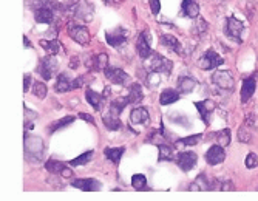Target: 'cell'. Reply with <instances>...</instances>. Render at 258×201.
I'll return each instance as SVG.
<instances>
[{
    "label": "cell",
    "mask_w": 258,
    "mask_h": 201,
    "mask_svg": "<svg viewBox=\"0 0 258 201\" xmlns=\"http://www.w3.org/2000/svg\"><path fill=\"white\" fill-rule=\"evenodd\" d=\"M67 31H68V36L74 40L78 42L79 45H88L91 42V34L88 28L85 25H79L76 22H70L68 27H67Z\"/></svg>",
    "instance_id": "cell-1"
},
{
    "label": "cell",
    "mask_w": 258,
    "mask_h": 201,
    "mask_svg": "<svg viewBox=\"0 0 258 201\" xmlns=\"http://www.w3.org/2000/svg\"><path fill=\"white\" fill-rule=\"evenodd\" d=\"M224 63V59L218 55L217 51H213V50H207L204 55L200 57L198 60V67L204 71H210L213 68H218L221 67Z\"/></svg>",
    "instance_id": "cell-2"
},
{
    "label": "cell",
    "mask_w": 258,
    "mask_h": 201,
    "mask_svg": "<svg viewBox=\"0 0 258 201\" xmlns=\"http://www.w3.org/2000/svg\"><path fill=\"white\" fill-rule=\"evenodd\" d=\"M57 67H59V63H57L55 55H48V56L40 59L39 67H37V73L45 81H50L53 76H55V73L57 71Z\"/></svg>",
    "instance_id": "cell-3"
},
{
    "label": "cell",
    "mask_w": 258,
    "mask_h": 201,
    "mask_svg": "<svg viewBox=\"0 0 258 201\" xmlns=\"http://www.w3.org/2000/svg\"><path fill=\"white\" fill-rule=\"evenodd\" d=\"M212 84L221 91H232L235 88V79L229 71H217L212 75Z\"/></svg>",
    "instance_id": "cell-4"
},
{
    "label": "cell",
    "mask_w": 258,
    "mask_h": 201,
    "mask_svg": "<svg viewBox=\"0 0 258 201\" xmlns=\"http://www.w3.org/2000/svg\"><path fill=\"white\" fill-rule=\"evenodd\" d=\"M172 67H173V63H172L169 59H166L164 56L158 55V53H153L152 59H150V62H148V70L152 73H164V75H170Z\"/></svg>",
    "instance_id": "cell-5"
},
{
    "label": "cell",
    "mask_w": 258,
    "mask_h": 201,
    "mask_svg": "<svg viewBox=\"0 0 258 201\" xmlns=\"http://www.w3.org/2000/svg\"><path fill=\"white\" fill-rule=\"evenodd\" d=\"M243 29L244 25L240 22L238 19L230 16L228 20H226V27H224V33L229 39L236 40V42H241V34H243Z\"/></svg>",
    "instance_id": "cell-6"
},
{
    "label": "cell",
    "mask_w": 258,
    "mask_h": 201,
    "mask_svg": "<svg viewBox=\"0 0 258 201\" xmlns=\"http://www.w3.org/2000/svg\"><path fill=\"white\" fill-rule=\"evenodd\" d=\"M255 130V118H254V113H247L246 115V121L244 124L238 129V141L247 144L251 143L252 140V135Z\"/></svg>",
    "instance_id": "cell-7"
},
{
    "label": "cell",
    "mask_w": 258,
    "mask_h": 201,
    "mask_svg": "<svg viewBox=\"0 0 258 201\" xmlns=\"http://www.w3.org/2000/svg\"><path fill=\"white\" fill-rule=\"evenodd\" d=\"M197 161H198V156H197L195 152H192V150L179 152L178 156H176V164L182 172L192 171V169L197 166Z\"/></svg>",
    "instance_id": "cell-8"
},
{
    "label": "cell",
    "mask_w": 258,
    "mask_h": 201,
    "mask_svg": "<svg viewBox=\"0 0 258 201\" xmlns=\"http://www.w3.org/2000/svg\"><path fill=\"white\" fill-rule=\"evenodd\" d=\"M105 40L107 44L112 45V47H122L125 42L128 40L127 37V31L121 27L115 28L113 31H107L105 33Z\"/></svg>",
    "instance_id": "cell-9"
},
{
    "label": "cell",
    "mask_w": 258,
    "mask_h": 201,
    "mask_svg": "<svg viewBox=\"0 0 258 201\" xmlns=\"http://www.w3.org/2000/svg\"><path fill=\"white\" fill-rule=\"evenodd\" d=\"M136 53L141 59H148L152 56V47H150V36L148 31H143L136 40Z\"/></svg>",
    "instance_id": "cell-10"
},
{
    "label": "cell",
    "mask_w": 258,
    "mask_h": 201,
    "mask_svg": "<svg viewBox=\"0 0 258 201\" xmlns=\"http://www.w3.org/2000/svg\"><path fill=\"white\" fill-rule=\"evenodd\" d=\"M195 107L198 109V113H200V116L202 118L204 124L210 125V118H212L215 109H217L215 102L212 99H204L201 102H195Z\"/></svg>",
    "instance_id": "cell-11"
},
{
    "label": "cell",
    "mask_w": 258,
    "mask_h": 201,
    "mask_svg": "<svg viewBox=\"0 0 258 201\" xmlns=\"http://www.w3.org/2000/svg\"><path fill=\"white\" fill-rule=\"evenodd\" d=\"M104 75L112 84H115V86H124V84L128 81L127 73L121 68H117V67H107L104 70Z\"/></svg>",
    "instance_id": "cell-12"
},
{
    "label": "cell",
    "mask_w": 258,
    "mask_h": 201,
    "mask_svg": "<svg viewBox=\"0 0 258 201\" xmlns=\"http://www.w3.org/2000/svg\"><path fill=\"white\" fill-rule=\"evenodd\" d=\"M206 161H207V164H210V166H218V164H221L224 160H226V152H224V147L223 145H220V144H217V145H212L210 149L206 152Z\"/></svg>",
    "instance_id": "cell-13"
},
{
    "label": "cell",
    "mask_w": 258,
    "mask_h": 201,
    "mask_svg": "<svg viewBox=\"0 0 258 201\" xmlns=\"http://www.w3.org/2000/svg\"><path fill=\"white\" fill-rule=\"evenodd\" d=\"M73 14H74V17H76V19L84 20L85 24L91 22V19H93V6L88 2L76 3V5H74V8H73Z\"/></svg>",
    "instance_id": "cell-14"
},
{
    "label": "cell",
    "mask_w": 258,
    "mask_h": 201,
    "mask_svg": "<svg viewBox=\"0 0 258 201\" xmlns=\"http://www.w3.org/2000/svg\"><path fill=\"white\" fill-rule=\"evenodd\" d=\"M73 187L81 189L84 192H94V190H99L101 189V183L98 179H93V178H79V179H74L71 183Z\"/></svg>",
    "instance_id": "cell-15"
},
{
    "label": "cell",
    "mask_w": 258,
    "mask_h": 201,
    "mask_svg": "<svg viewBox=\"0 0 258 201\" xmlns=\"http://www.w3.org/2000/svg\"><path fill=\"white\" fill-rule=\"evenodd\" d=\"M255 87H257V79L254 76L251 78H246L243 81V86H241V102L246 104V102H249V99L254 96V93H255Z\"/></svg>",
    "instance_id": "cell-16"
},
{
    "label": "cell",
    "mask_w": 258,
    "mask_h": 201,
    "mask_svg": "<svg viewBox=\"0 0 258 201\" xmlns=\"http://www.w3.org/2000/svg\"><path fill=\"white\" fill-rule=\"evenodd\" d=\"M181 13H182V16H184V17L197 19L200 16V3H198V0H182Z\"/></svg>",
    "instance_id": "cell-17"
},
{
    "label": "cell",
    "mask_w": 258,
    "mask_h": 201,
    "mask_svg": "<svg viewBox=\"0 0 258 201\" xmlns=\"http://www.w3.org/2000/svg\"><path fill=\"white\" fill-rule=\"evenodd\" d=\"M87 67L93 71H104L107 67H109V56L105 53H101V55H96L93 57L88 59Z\"/></svg>",
    "instance_id": "cell-18"
},
{
    "label": "cell",
    "mask_w": 258,
    "mask_h": 201,
    "mask_svg": "<svg viewBox=\"0 0 258 201\" xmlns=\"http://www.w3.org/2000/svg\"><path fill=\"white\" fill-rule=\"evenodd\" d=\"M161 42V45L169 48L170 51H173V53H178V55H182V47L179 44V40L175 37V36H172V34H163L159 39Z\"/></svg>",
    "instance_id": "cell-19"
},
{
    "label": "cell",
    "mask_w": 258,
    "mask_h": 201,
    "mask_svg": "<svg viewBox=\"0 0 258 201\" xmlns=\"http://www.w3.org/2000/svg\"><path fill=\"white\" fill-rule=\"evenodd\" d=\"M29 6L33 9L37 8H50L55 11H60V9H67V6H63L62 3L56 2V0H29Z\"/></svg>",
    "instance_id": "cell-20"
},
{
    "label": "cell",
    "mask_w": 258,
    "mask_h": 201,
    "mask_svg": "<svg viewBox=\"0 0 258 201\" xmlns=\"http://www.w3.org/2000/svg\"><path fill=\"white\" fill-rule=\"evenodd\" d=\"M55 9L50 8H37L34 9V19L37 24H51L55 20Z\"/></svg>",
    "instance_id": "cell-21"
},
{
    "label": "cell",
    "mask_w": 258,
    "mask_h": 201,
    "mask_svg": "<svg viewBox=\"0 0 258 201\" xmlns=\"http://www.w3.org/2000/svg\"><path fill=\"white\" fill-rule=\"evenodd\" d=\"M158 150H159V155H158V161L159 163H169V161H173L175 160V150L173 147H172L169 143H163L158 145Z\"/></svg>",
    "instance_id": "cell-22"
},
{
    "label": "cell",
    "mask_w": 258,
    "mask_h": 201,
    "mask_svg": "<svg viewBox=\"0 0 258 201\" xmlns=\"http://www.w3.org/2000/svg\"><path fill=\"white\" fill-rule=\"evenodd\" d=\"M85 98H87V102L91 105V107L96 110V112H99L102 109V105H104V96L99 93H96L94 90L88 88L87 91H85Z\"/></svg>",
    "instance_id": "cell-23"
},
{
    "label": "cell",
    "mask_w": 258,
    "mask_h": 201,
    "mask_svg": "<svg viewBox=\"0 0 258 201\" xmlns=\"http://www.w3.org/2000/svg\"><path fill=\"white\" fill-rule=\"evenodd\" d=\"M125 152V147H105L104 155L105 158L113 164H119L121 158Z\"/></svg>",
    "instance_id": "cell-24"
},
{
    "label": "cell",
    "mask_w": 258,
    "mask_h": 201,
    "mask_svg": "<svg viewBox=\"0 0 258 201\" xmlns=\"http://www.w3.org/2000/svg\"><path fill=\"white\" fill-rule=\"evenodd\" d=\"M102 122L105 125V129L107 130H119L121 129V119H119V116H116L110 112H107L102 115Z\"/></svg>",
    "instance_id": "cell-25"
},
{
    "label": "cell",
    "mask_w": 258,
    "mask_h": 201,
    "mask_svg": "<svg viewBox=\"0 0 258 201\" xmlns=\"http://www.w3.org/2000/svg\"><path fill=\"white\" fill-rule=\"evenodd\" d=\"M197 87V81L190 76H181L178 79V91L181 94H189Z\"/></svg>",
    "instance_id": "cell-26"
},
{
    "label": "cell",
    "mask_w": 258,
    "mask_h": 201,
    "mask_svg": "<svg viewBox=\"0 0 258 201\" xmlns=\"http://www.w3.org/2000/svg\"><path fill=\"white\" fill-rule=\"evenodd\" d=\"M55 90L57 93H67V91H71L73 90V81L68 78V75H65V73H60V75L57 76Z\"/></svg>",
    "instance_id": "cell-27"
},
{
    "label": "cell",
    "mask_w": 258,
    "mask_h": 201,
    "mask_svg": "<svg viewBox=\"0 0 258 201\" xmlns=\"http://www.w3.org/2000/svg\"><path fill=\"white\" fill-rule=\"evenodd\" d=\"M150 119V115L147 109L144 107H136L130 112V121L132 124H145Z\"/></svg>",
    "instance_id": "cell-28"
},
{
    "label": "cell",
    "mask_w": 258,
    "mask_h": 201,
    "mask_svg": "<svg viewBox=\"0 0 258 201\" xmlns=\"http://www.w3.org/2000/svg\"><path fill=\"white\" fill-rule=\"evenodd\" d=\"M179 94L181 93L175 88H166L159 94V102H161V105H170L179 99Z\"/></svg>",
    "instance_id": "cell-29"
},
{
    "label": "cell",
    "mask_w": 258,
    "mask_h": 201,
    "mask_svg": "<svg viewBox=\"0 0 258 201\" xmlns=\"http://www.w3.org/2000/svg\"><path fill=\"white\" fill-rule=\"evenodd\" d=\"M170 138L169 136H166V130H164V127H161L159 130H153L152 133H148V136H147V140H145V143H152V144H156V145H159V144H163V143H167Z\"/></svg>",
    "instance_id": "cell-30"
},
{
    "label": "cell",
    "mask_w": 258,
    "mask_h": 201,
    "mask_svg": "<svg viewBox=\"0 0 258 201\" xmlns=\"http://www.w3.org/2000/svg\"><path fill=\"white\" fill-rule=\"evenodd\" d=\"M144 99V91L141 84H132L130 88H128V101L130 104H138Z\"/></svg>",
    "instance_id": "cell-31"
},
{
    "label": "cell",
    "mask_w": 258,
    "mask_h": 201,
    "mask_svg": "<svg viewBox=\"0 0 258 201\" xmlns=\"http://www.w3.org/2000/svg\"><path fill=\"white\" fill-rule=\"evenodd\" d=\"M189 190H192V192H195V190H210V183H209L206 173L198 175L195 178V181L190 184Z\"/></svg>",
    "instance_id": "cell-32"
},
{
    "label": "cell",
    "mask_w": 258,
    "mask_h": 201,
    "mask_svg": "<svg viewBox=\"0 0 258 201\" xmlns=\"http://www.w3.org/2000/svg\"><path fill=\"white\" fill-rule=\"evenodd\" d=\"M40 47L44 48L48 53V55H55V56L60 51V44H59L56 39H50V40L42 39L40 40Z\"/></svg>",
    "instance_id": "cell-33"
},
{
    "label": "cell",
    "mask_w": 258,
    "mask_h": 201,
    "mask_svg": "<svg viewBox=\"0 0 258 201\" xmlns=\"http://www.w3.org/2000/svg\"><path fill=\"white\" fill-rule=\"evenodd\" d=\"M128 104H130V101H128V96H127V98H117V99L112 101L109 112L113 113V115H116V116H119L121 112L127 107Z\"/></svg>",
    "instance_id": "cell-34"
},
{
    "label": "cell",
    "mask_w": 258,
    "mask_h": 201,
    "mask_svg": "<svg viewBox=\"0 0 258 201\" xmlns=\"http://www.w3.org/2000/svg\"><path fill=\"white\" fill-rule=\"evenodd\" d=\"M74 119H76V118H74V116H65V118H62V119H59V121L51 122V125L48 127V132H50V133L57 132V130L63 129V127L70 125L71 122H74Z\"/></svg>",
    "instance_id": "cell-35"
},
{
    "label": "cell",
    "mask_w": 258,
    "mask_h": 201,
    "mask_svg": "<svg viewBox=\"0 0 258 201\" xmlns=\"http://www.w3.org/2000/svg\"><path fill=\"white\" fill-rule=\"evenodd\" d=\"M67 166H65V163H62V161H57V160H48L47 163H45V169L50 172V173H53V175H56V173H62V171L65 169Z\"/></svg>",
    "instance_id": "cell-36"
},
{
    "label": "cell",
    "mask_w": 258,
    "mask_h": 201,
    "mask_svg": "<svg viewBox=\"0 0 258 201\" xmlns=\"http://www.w3.org/2000/svg\"><path fill=\"white\" fill-rule=\"evenodd\" d=\"M201 140H202V135H201V133H198V135L187 136V138L176 140V141H175V145H176V147H181V145H197V144H198Z\"/></svg>",
    "instance_id": "cell-37"
},
{
    "label": "cell",
    "mask_w": 258,
    "mask_h": 201,
    "mask_svg": "<svg viewBox=\"0 0 258 201\" xmlns=\"http://www.w3.org/2000/svg\"><path fill=\"white\" fill-rule=\"evenodd\" d=\"M215 138H217V141H218L220 145L228 147L230 144V130L229 129H223V130L215 133Z\"/></svg>",
    "instance_id": "cell-38"
},
{
    "label": "cell",
    "mask_w": 258,
    "mask_h": 201,
    "mask_svg": "<svg viewBox=\"0 0 258 201\" xmlns=\"http://www.w3.org/2000/svg\"><path fill=\"white\" fill-rule=\"evenodd\" d=\"M94 152L93 150H88V152H84L82 155H79L78 158H74V160L70 161V166H85L91 158H93Z\"/></svg>",
    "instance_id": "cell-39"
},
{
    "label": "cell",
    "mask_w": 258,
    "mask_h": 201,
    "mask_svg": "<svg viewBox=\"0 0 258 201\" xmlns=\"http://www.w3.org/2000/svg\"><path fill=\"white\" fill-rule=\"evenodd\" d=\"M132 186H133L136 190H143V189H145V186H147V179H145V176L141 175V173L133 175V176H132Z\"/></svg>",
    "instance_id": "cell-40"
},
{
    "label": "cell",
    "mask_w": 258,
    "mask_h": 201,
    "mask_svg": "<svg viewBox=\"0 0 258 201\" xmlns=\"http://www.w3.org/2000/svg\"><path fill=\"white\" fill-rule=\"evenodd\" d=\"M207 29V22L202 17H197V22L193 25V34L195 36H201L202 33H206Z\"/></svg>",
    "instance_id": "cell-41"
},
{
    "label": "cell",
    "mask_w": 258,
    "mask_h": 201,
    "mask_svg": "<svg viewBox=\"0 0 258 201\" xmlns=\"http://www.w3.org/2000/svg\"><path fill=\"white\" fill-rule=\"evenodd\" d=\"M33 94L34 96H37L39 99H45L47 96V86L42 82H34L33 86Z\"/></svg>",
    "instance_id": "cell-42"
},
{
    "label": "cell",
    "mask_w": 258,
    "mask_h": 201,
    "mask_svg": "<svg viewBox=\"0 0 258 201\" xmlns=\"http://www.w3.org/2000/svg\"><path fill=\"white\" fill-rule=\"evenodd\" d=\"M244 164H246V167L247 169H255V167H258V156L255 155V153H249L246 156V161H244Z\"/></svg>",
    "instance_id": "cell-43"
},
{
    "label": "cell",
    "mask_w": 258,
    "mask_h": 201,
    "mask_svg": "<svg viewBox=\"0 0 258 201\" xmlns=\"http://www.w3.org/2000/svg\"><path fill=\"white\" fill-rule=\"evenodd\" d=\"M148 5H150V9H152V14L156 16L161 9V2L159 0H148Z\"/></svg>",
    "instance_id": "cell-44"
},
{
    "label": "cell",
    "mask_w": 258,
    "mask_h": 201,
    "mask_svg": "<svg viewBox=\"0 0 258 201\" xmlns=\"http://www.w3.org/2000/svg\"><path fill=\"white\" fill-rule=\"evenodd\" d=\"M79 62H81V60H79V57H78V56H73V57L70 59V68H71V70H76V68L81 65Z\"/></svg>",
    "instance_id": "cell-45"
},
{
    "label": "cell",
    "mask_w": 258,
    "mask_h": 201,
    "mask_svg": "<svg viewBox=\"0 0 258 201\" xmlns=\"http://www.w3.org/2000/svg\"><path fill=\"white\" fill-rule=\"evenodd\" d=\"M79 118H81V119H84V121H87V122H90V124H93V125H94V118H93V116H91V115H87V113H81V115H79Z\"/></svg>",
    "instance_id": "cell-46"
},
{
    "label": "cell",
    "mask_w": 258,
    "mask_h": 201,
    "mask_svg": "<svg viewBox=\"0 0 258 201\" xmlns=\"http://www.w3.org/2000/svg\"><path fill=\"white\" fill-rule=\"evenodd\" d=\"M84 86V78L81 76L79 79H74L73 81V90H78V88H81Z\"/></svg>",
    "instance_id": "cell-47"
},
{
    "label": "cell",
    "mask_w": 258,
    "mask_h": 201,
    "mask_svg": "<svg viewBox=\"0 0 258 201\" xmlns=\"http://www.w3.org/2000/svg\"><path fill=\"white\" fill-rule=\"evenodd\" d=\"M29 84H31V76L29 75H25L24 76V91L27 93L28 88H29Z\"/></svg>",
    "instance_id": "cell-48"
},
{
    "label": "cell",
    "mask_w": 258,
    "mask_h": 201,
    "mask_svg": "<svg viewBox=\"0 0 258 201\" xmlns=\"http://www.w3.org/2000/svg\"><path fill=\"white\" fill-rule=\"evenodd\" d=\"M60 175H62L63 178H71V176H73V171H71L70 167H65V169H63V171H62Z\"/></svg>",
    "instance_id": "cell-49"
},
{
    "label": "cell",
    "mask_w": 258,
    "mask_h": 201,
    "mask_svg": "<svg viewBox=\"0 0 258 201\" xmlns=\"http://www.w3.org/2000/svg\"><path fill=\"white\" fill-rule=\"evenodd\" d=\"M104 2L107 3V5H112V6H117L119 3H122L124 0H104Z\"/></svg>",
    "instance_id": "cell-50"
},
{
    "label": "cell",
    "mask_w": 258,
    "mask_h": 201,
    "mask_svg": "<svg viewBox=\"0 0 258 201\" xmlns=\"http://www.w3.org/2000/svg\"><path fill=\"white\" fill-rule=\"evenodd\" d=\"M24 44H25V47H31V44H29V40L24 36Z\"/></svg>",
    "instance_id": "cell-51"
},
{
    "label": "cell",
    "mask_w": 258,
    "mask_h": 201,
    "mask_svg": "<svg viewBox=\"0 0 258 201\" xmlns=\"http://www.w3.org/2000/svg\"><path fill=\"white\" fill-rule=\"evenodd\" d=\"M74 2H78V0H74Z\"/></svg>",
    "instance_id": "cell-52"
}]
</instances>
